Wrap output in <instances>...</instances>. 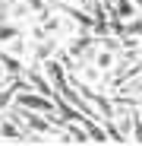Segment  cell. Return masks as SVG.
I'll return each instance as SVG.
<instances>
[{
	"label": "cell",
	"mask_w": 142,
	"mask_h": 146,
	"mask_svg": "<svg viewBox=\"0 0 142 146\" xmlns=\"http://www.w3.org/2000/svg\"><path fill=\"white\" fill-rule=\"evenodd\" d=\"M57 48H60V38H57V35H47V38H41V41H32L29 60H32V64H47V60L57 54Z\"/></svg>",
	"instance_id": "cell-1"
},
{
	"label": "cell",
	"mask_w": 142,
	"mask_h": 146,
	"mask_svg": "<svg viewBox=\"0 0 142 146\" xmlns=\"http://www.w3.org/2000/svg\"><path fill=\"white\" fill-rule=\"evenodd\" d=\"M92 64L98 67L101 73H111V70L117 67V51H111V48H104V44H98V51H95V57H92Z\"/></svg>",
	"instance_id": "cell-2"
},
{
	"label": "cell",
	"mask_w": 142,
	"mask_h": 146,
	"mask_svg": "<svg viewBox=\"0 0 142 146\" xmlns=\"http://www.w3.org/2000/svg\"><path fill=\"white\" fill-rule=\"evenodd\" d=\"M10 80V73H7V67H3V60H0V83H7Z\"/></svg>",
	"instance_id": "cell-3"
},
{
	"label": "cell",
	"mask_w": 142,
	"mask_h": 146,
	"mask_svg": "<svg viewBox=\"0 0 142 146\" xmlns=\"http://www.w3.org/2000/svg\"><path fill=\"white\" fill-rule=\"evenodd\" d=\"M139 121H142V108H139Z\"/></svg>",
	"instance_id": "cell-4"
}]
</instances>
